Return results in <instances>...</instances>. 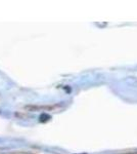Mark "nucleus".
Instances as JSON below:
<instances>
[{
	"label": "nucleus",
	"mask_w": 137,
	"mask_h": 154,
	"mask_svg": "<svg viewBox=\"0 0 137 154\" xmlns=\"http://www.w3.org/2000/svg\"><path fill=\"white\" fill-rule=\"evenodd\" d=\"M56 106H27L26 109L29 111H39V110H53Z\"/></svg>",
	"instance_id": "f257e3e1"
},
{
	"label": "nucleus",
	"mask_w": 137,
	"mask_h": 154,
	"mask_svg": "<svg viewBox=\"0 0 137 154\" xmlns=\"http://www.w3.org/2000/svg\"><path fill=\"white\" fill-rule=\"evenodd\" d=\"M51 119V116L47 113H42L40 116H39V121L40 122H46V121L50 120Z\"/></svg>",
	"instance_id": "f03ea898"
},
{
	"label": "nucleus",
	"mask_w": 137,
	"mask_h": 154,
	"mask_svg": "<svg viewBox=\"0 0 137 154\" xmlns=\"http://www.w3.org/2000/svg\"><path fill=\"white\" fill-rule=\"evenodd\" d=\"M78 154H86V153H78Z\"/></svg>",
	"instance_id": "7ed1b4c3"
}]
</instances>
